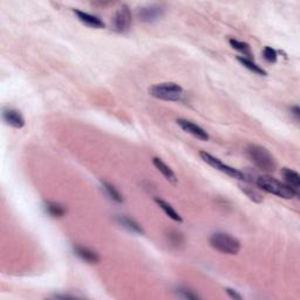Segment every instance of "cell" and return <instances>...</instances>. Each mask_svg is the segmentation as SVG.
<instances>
[{
    "label": "cell",
    "mask_w": 300,
    "mask_h": 300,
    "mask_svg": "<svg viewBox=\"0 0 300 300\" xmlns=\"http://www.w3.org/2000/svg\"><path fill=\"white\" fill-rule=\"evenodd\" d=\"M256 183H257V187L259 189H262V191L276 195L280 197V198L292 199L295 197L299 196V193L287 186L286 183L280 182V181L276 180V178L272 176H268V175L259 176L257 181H256Z\"/></svg>",
    "instance_id": "1"
},
{
    "label": "cell",
    "mask_w": 300,
    "mask_h": 300,
    "mask_svg": "<svg viewBox=\"0 0 300 300\" xmlns=\"http://www.w3.org/2000/svg\"><path fill=\"white\" fill-rule=\"evenodd\" d=\"M246 155L251 159L252 163L257 168L266 173H272L276 170L277 162L271 152L265 147L258 145H249L246 148Z\"/></svg>",
    "instance_id": "2"
},
{
    "label": "cell",
    "mask_w": 300,
    "mask_h": 300,
    "mask_svg": "<svg viewBox=\"0 0 300 300\" xmlns=\"http://www.w3.org/2000/svg\"><path fill=\"white\" fill-rule=\"evenodd\" d=\"M210 245L225 255H237L240 251V242L236 237L225 232H215L210 237Z\"/></svg>",
    "instance_id": "3"
},
{
    "label": "cell",
    "mask_w": 300,
    "mask_h": 300,
    "mask_svg": "<svg viewBox=\"0 0 300 300\" xmlns=\"http://www.w3.org/2000/svg\"><path fill=\"white\" fill-rule=\"evenodd\" d=\"M150 95L164 101H178L183 95V88L175 82H163L154 84L149 89Z\"/></svg>",
    "instance_id": "4"
},
{
    "label": "cell",
    "mask_w": 300,
    "mask_h": 300,
    "mask_svg": "<svg viewBox=\"0 0 300 300\" xmlns=\"http://www.w3.org/2000/svg\"><path fill=\"white\" fill-rule=\"evenodd\" d=\"M199 156H201V158L205 162V163H208L209 165H211L212 168L222 171V173L226 174L227 176L236 178V180H239V181H244V182H248L249 181V176H246L243 171L237 170V169L230 167V165H227V164H224L220 158L215 157V156L209 154V152L201 151L199 152Z\"/></svg>",
    "instance_id": "5"
},
{
    "label": "cell",
    "mask_w": 300,
    "mask_h": 300,
    "mask_svg": "<svg viewBox=\"0 0 300 300\" xmlns=\"http://www.w3.org/2000/svg\"><path fill=\"white\" fill-rule=\"evenodd\" d=\"M131 21V12L127 5H122L120 8L115 12L112 18V30L117 33H126L130 30Z\"/></svg>",
    "instance_id": "6"
},
{
    "label": "cell",
    "mask_w": 300,
    "mask_h": 300,
    "mask_svg": "<svg viewBox=\"0 0 300 300\" xmlns=\"http://www.w3.org/2000/svg\"><path fill=\"white\" fill-rule=\"evenodd\" d=\"M164 14V8L161 5H148L141 7L137 12L140 20L143 23H154L161 19Z\"/></svg>",
    "instance_id": "7"
},
{
    "label": "cell",
    "mask_w": 300,
    "mask_h": 300,
    "mask_svg": "<svg viewBox=\"0 0 300 300\" xmlns=\"http://www.w3.org/2000/svg\"><path fill=\"white\" fill-rule=\"evenodd\" d=\"M177 124L184 131H187L188 134H190V135H192L193 137H196V139L201 140V141H209L210 139V136H209V134L206 133V131L203 129L202 127H199L198 124L193 123V122L186 120V118H178L176 121Z\"/></svg>",
    "instance_id": "8"
},
{
    "label": "cell",
    "mask_w": 300,
    "mask_h": 300,
    "mask_svg": "<svg viewBox=\"0 0 300 300\" xmlns=\"http://www.w3.org/2000/svg\"><path fill=\"white\" fill-rule=\"evenodd\" d=\"M2 120L7 126L15 129H21L25 126V118L21 112L13 108H5L2 111Z\"/></svg>",
    "instance_id": "9"
},
{
    "label": "cell",
    "mask_w": 300,
    "mask_h": 300,
    "mask_svg": "<svg viewBox=\"0 0 300 300\" xmlns=\"http://www.w3.org/2000/svg\"><path fill=\"white\" fill-rule=\"evenodd\" d=\"M74 13L76 14V17L81 23L86 25V26L96 28V30H101V28H105V23L101 20V19L95 17V15L86 13V12L80 11V9H74Z\"/></svg>",
    "instance_id": "10"
},
{
    "label": "cell",
    "mask_w": 300,
    "mask_h": 300,
    "mask_svg": "<svg viewBox=\"0 0 300 300\" xmlns=\"http://www.w3.org/2000/svg\"><path fill=\"white\" fill-rule=\"evenodd\" d=\"M74 253L81 261L88 262V264H98L101 261L98 252L89 248H84V246H75Z\"/></svg>",
    "instance_id": "11"
},
{
    "label": "cell",
    "mask_w": 300,
    "mask_h": 300,
    "mask_svg": "<svg viewBox=\"0 0 300 300\" xmlns=\"http://www.w3.org/2000/svg\"><path fill=\"white\" fill-rule=\"evenodd\" d=\"M152 164L155 165V168L157 169L159 173L163 175L165 180L169 181V182L173 183V184H176L177 183L176 175H175L174 171L171 170V168L169 167L168 164H165L161 158H158V157L152 158Z\"/></svg>",
    "instance_id": "12"
},
{
    "label": "cell",
    "mask_w": 300,
    "mask_h": 300,
    "mask_svg": "<svg viewBox=\"0 0 300 300\" xmlns=\"http://www.w3.org/2000/svg\"><path fill=\"white\" fill-rule=\"evenodd\" d=\"M281 175H283L285 183L290 188H292L295 191L299 193V188H300V176L297 171L292 170L289 168H283L281 169Z\"/></svg>",
    "instance_id": "13"
},
{
    "label": "cell",
    "mask_w": 300,
    "mask_h": 300,
    "mask_svg": "<svg viewBox=\"0 0 300 300\" xmlns=\"http://www.w3.org/2000/svg\"><path fill=\"white\" fill-rule=\"evenodd\" d=\"M117 222L121 226H123L124 229L130 231L131 233H136V234L145 233V230L142 229V226H141L136 221L131 220V218L127 217V216H117Z\"/></svg>",
    "instance_id": "14"
},
{
    "label": "cell",
    "mask_w": 300,
    "mask_h": 300,
    "mask_svg": "<svg viewBox=\"0 0 300 300\" xmlns=\"http://www.w3.org/2000/svg\"><path fill=\"white\" fill-rule=\"evenodd\" d=\"M45 211L51 216V217L54 218H61L67 214L66 206L58 202H47L45 204Z\"/></svg>",
    "instance_id": "15"
},
{
    "label": "cell",
    "mask_w": 300,
    "mask_h": 300,
    "mask_svg": "<svg viewBox=\"0 0 300 300\" xmlns=\"http://www.w3.org/2000/svg\"><path fill=\"white\" fill-rule=\"evenodd\" d=\"M155 202H156V204H157L159 208L163 210L164 214L167 215L169 218H171V220L175 221V222H178V223H181V222H182V217H181L180 214H178V212L175 210L173 206L169 204L168 202H165L161 198H155Z\"/></svg>",
    "instance_id": "16"
},
{
    "label": "cell",
    "mask_w": 300,
    "mask_h": 300,
    "mask_svg": "<svg viewBox=\"0 0 300 300\" xmlns=\"http://www.w3.org/2000/svg\"><path fill=\"white\" fill-rule=\"evenodd\" d=\"M101 188H102L103 192H105L106 195L108 196V198L112 199V202H116V203L123 202V198H122V195L120 193V191H118V190L114 186H112V184L106 182V181H102Z\"/></svg>",
    "instance_id": "17"
},
{
    "label": "cell",
    "mask_w": 300,
    "mask_h": 300,
    "mask_svg": "<svg viewBox=\"0 0 300 300\" xmlns=\"http://www.w3.org/2000/svg\"><path fill=\"white\" fill-rule=\"evenodd\" d=\"M167 238H168V242L170 243V245L174 246V248H176V249L183 246L184 243H186V239H184L183 233L176 229L169 230L167 233Z\"/></svg>",
    "instance_id": "18"
},
{
    "label": "cell",
    "mask_w": 300,
    "mask_h": 300,
    "mask_svg": "<svg viewBox=\"0 0 300 300\" xmlns=\"http://www.w3.org/2000/svg\"><path fill=\"white\" fill-rule=\"evenodd\" d=\"M229 43L233 49H236V51L242 53L243 54L242 56H244V58L252 60V52H251V48H250L249 43H246L244 41H239V40H236V39H230Z\"/></svg>",
    "instance_id": "19"
},
{
    "label": "cell",
    "mask_w": 300,
    "mask_h": 300,
    "mask_svg": "<svg viewBox=\"0 0 300 300\" xmlns=\"http://www.w3.org/2000/svg\"><path fill=\"white\" fill-rule=\"evenodd\" d=\"M237 60H238L240 64H242L244 67L248 68L249 71L253 72L255 74L257 75H262V76H266L267 73L266 71L262 70L261 66H258L256 62H253V60H250V59L244 58V56H237Z\"/></svg>",
    "instance_id": "20"
},
{
    "label": "cell",
    "mask_w": 300,
    "mask_h": 300,
    "mask_svg": "<svg viewBox=\"0 0 300 300\" xmlns=\"http://www.w3.org/2000/svg\"><path fill=\"white\" fill-rule=\"evenodd\" d=\"M240 190L244 192V195H246V197H249L250 201L255 202V203H262V193L257 191L256 189H253V188L251 187H248V186H239Z\"/></svg>",
    "instance_id": "21"
},
{
    "label": "cell",
    "mask_w": 300,
    "mask_h": 300,
    "mask_svg": "<svg viewBox=\"0 0 300 300\" xmlns=\"http://www.w3.org/2000/svg\"><path fill=\"white\" fill-rule=\"evenodd\" d=\"M262 56H264V59L268 62V64H274V62H277L278 59L276 49H273L272 47L268 46H266L264 49H262Z\"/></svg>",
    "instance_id": "22"
},
{
    "label": "cell",
    "mask_w": 300,
    "mask_h": 300,
    "mask_svg": "<svg viewBox=\"0 0 300 300\" xmlns=\"http://www.w3.org/2000/svg\"><path fill=\"white\" fill-rule=\"evenodd\" d=\"M177 295L181 297V298L183 299H188V300H195V299H199V297L196 295V293H193V291L186 289V287H180V289L177 290Z\"/></svg>",
    "instance_id": "23"
},
{
    "label": "cell",
    "mask_w": 300,
    "mask_h": 300,
    "mask_svg": "<svg viewBox=\"0 0 300 300\" xmlns=\"http://www.w3.org/2000/svg\"><path fill=\"white\" fill-rule=\"evenodd\" d=\"M225 291H226L227 296H229L230 298L236 299V300H242V296H240L239 293H237L234 290H232V289H226Z\"/></svg>",
    "instance_id": "24"
},
{
    "label": "cell",
    "mask_w": 300,
    "mask_h": 300,
    "mask_svg": "<svg viewBox=\"0 0 300 300\" xmlns=\"http://www.w3.org/2000/svg\"><path fill=\"white\" fill-rule=\"evenodd\" d=\"M291 114H292L293 116H295V118H296L297 121L299 120V117H300V109H299L298 106H293V107L291 108Z\"/></svg>",
    "instance_id": "25"
}]
</instances>
